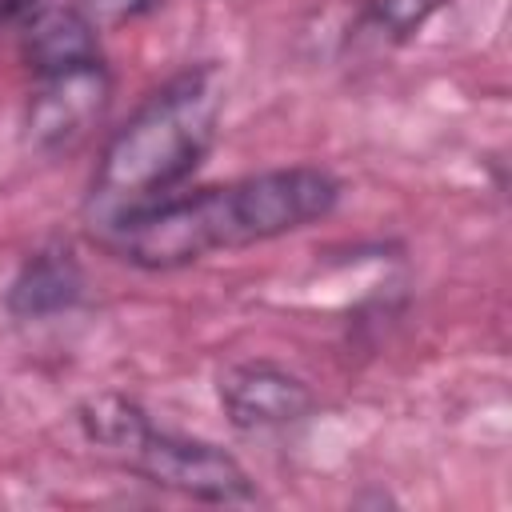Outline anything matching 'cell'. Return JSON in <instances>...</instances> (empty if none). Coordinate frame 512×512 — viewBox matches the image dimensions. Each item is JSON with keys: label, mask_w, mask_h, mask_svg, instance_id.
Wrapping results in <instances>:
<instances>
[{"label": "cell", "mask_w": 512, "mask_h": 512, "mask_svg": "<svg viewBox=\"0 0 512 512\" xmlns=\"http://www.w3.org/2000/svg\"><path fill=\"white\" fill-rule=\"evenodd\" d=\"M340 204V180L324 168L296 164L228 184L172 192L152 208L108 228L100 244L124 264L168 272L212 252H236L324 220Z\"/></svg>", "instance_id": "6da1fadb"}, {"label": "cell", "mask_w": 512, "mask_h": 512, "mask_svg": "<svg viewBox=\"0 0 512 512\" xmlns=\"http://www.w3.org/2000/svg\"><path fill=\"white\" fill-rule=\"evenodd\" d=\"M224 116V76L216 64H192L164 80L104 144L84 196L92 240L128 216L172 196L216 144Z\"/></svg>", "instance_id": "7a4b0ae2"}, {"label": "cell", "mask_w": 512, "mask_h": 512, "mask_svg": "<svg viewBox=\"0 0 512 512\" xmlns=\"http://www.w3.org/2000/svg\"><path fill=\"white\" fill-rule=\"evenodd\" d=\"M76 420L88 444H96L104 456H112L116 464H124L128 472L144 476L156 488H172L204 504H256L260 500L252 476L240 468L232 452L216 448L212 440L160 428L128 396H116V392L88 396L76 408Z\"/></svg>", "instance_id": "3957f363"}, {"label": "cell", "mask_w": 512, "mask_h": 512, "mask_svg": "<svg viewBox=\"0 0 512 512\" xmlns=\"http://www.w3.org/2000/svg\"><path fill=\"white\" fill-rule=\"evenodd\" d=\"M112 76L104 56H84L72 64L40 68L36 88L28 100V140L40 152H68L76 148L108 112Z\"/></svg>", "instance_id": "277c9868"}, {"label": "cell", "mask_w": 512, "mask_h": 512, "mask_svg": "<svg viewBox=\"0 0 512 512\" xmlns=\"http://www.w3.org/2000/svg\"><path fill=\"white\" fill-rule=\"evenodd\" d=\"M216 392L228 424L240 432H284L316 412L312 388L272 360L228 364L216 380Z\"/></svg>", "instance_id": "5b68a950"}, {"label": "cell", "mask_w": 512, "mask_h": 512, "mask_svg": "<svg viewBox=\"0 0 512 512\" xmlns=\"http://www.w3.org/2000/svg\"><path fill=\"white\" fill-rule=\"evenodd\" d=\"M84 296V272L68 244H44L24 256L20 272L8 284V312L20 320H48L76 308Z\"/></svg>", "instance_id": "8992f818"}, {"label": "cell", "mask_w": 512, "mask_h": 512, "mask_svg": "<svg viewBox=\"0 0 512 512\" xmlns=\"http://www.w3.org/2000/svg\"><path fill=\"white\" fill-rule=\"evenodd\" d=\"M448 0H368L360 32L384 40V44H400L412 32H420Z\"/></svg>", "instance_id": "52a82bcc"}, {"label": "cell", "mask_w": 512, "mask_h": 512, "mask_svg": "<svg viewBox=\"0 0 512 512\" xmlns=\"http://www.w3.org/2000/svg\"><path fill=\"white\" fill-rule=\"evenodd\" d=\"M168 0H76V8L100 28H116V24H128V20H140L156 8H164Z\"/></svg>", "instance_id": "ba28073f"}, {"label": "cell", "mask_w": 512, "mask_h": 512, "mask_svg": "<svg viewBox=\"0 0 512 512\" xmlns=\"http://www.w3.org/2000/svg\"><path fill=\"white\" fill-rule=\"evenodd\" d=\"M40 8L44 0H0V20H28Z\"/></svg>", "instance_id": "9c48e42d"}]
</instances>
